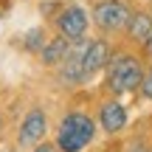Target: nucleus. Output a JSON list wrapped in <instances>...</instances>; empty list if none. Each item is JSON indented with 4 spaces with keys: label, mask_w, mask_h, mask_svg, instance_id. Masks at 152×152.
Listing matches in <instances>:
<instances>
[{
    "label": "nucleus",
    "mask_w": 152,
    "mask_h": 152,
    "mask_svg": "<svg viewBox=\"0 0 152 152\" xmlns=\"http://www.w3.org/2000/svg\"><path fill=\"white\" fill-rule=\"evenodd\" d=\"M0 138H3V121H0Z\"/></svg>",
    "instance_id": "obj_15"
},
{
    "label": "nucleus",
    "mask_w": 152,
    "mask_h": 152,
    "mask_svg": "<svg viewBox=\"0 0 152 152\" xmlns=\"http://www.w3.org/2000/svg\"><path fill=\"white\" fill-rule=\"evenodd\" d=\"M127 152H149V147L144 141H132L130 147H127Z\"/></svg>",
    "instance_id": "obj_13"
},
{
    "label": "nucleus",
    "mask_w": 152,
    "mask_h": 152,
    "mask_svg": "<svg viewBox=\"0 0 152 152\" xmlns=\"http://www.w3.org/2000/svg\"><path fill=\"white\" fill-rule=\"evenodd\" d=\"M45 42H48V39H45V31L37 26V28H31V31L26 34V42L23 45H26V51H31V54H39Z\"/></svg>",
    "instance_id": "obj_10"
},
{
    "label": "nucleus",
    "mask_w": 152,
    "mask_h": 152,
    "mask_svg": "<svg viewBox=\"0 0 152 152\" xmlns=\"http://www.w3.org/2000/svg\"><path fill=\"white\" fill-rule=\"evenodd\" d=\"M45 132H48V115H45V110L31 107L26 113V118L20 121L17 141H20V147H37V144H42Z\"/></svg>",
    "instance_id": "obj_5"
},
{
    "label": "nucleus",
    "mask_w": 152,
    "mask_h": 152,
    "mask_svg": "<svg viewBox=\"0 0 152 152\" xmlns=\"http://www.w3.org/2000/svg\"><path fill=\"white\" fill-rule=\"evenodd\" d=\"M127 121H130V113H127V107L121 102H115V99L102 102V107H99V127L107 135H118L127 127Z\"/></svg>",
    "instance_id": "obj_6"
},
{
    "label": "nucleus",
    "mask_w": 152,
    "mask_h": 152,
    "mask_svg": "<svg viewBox=\"0 0 152 152\" xmlns=\"http://www.w3.org/2000/svg\"><path fill=\"white\" fill-rule=\"evenodd\" d=\"M110 62V45L107 39H90L85 45V54H82V71H85V79L96 76L102 68H107Z\"/></svg>",
    "instance_id": "obj_7"
},
{
    "label": "nucleus",
    "mask_w": 152,
    "mask_h": 152,
    "mask_svg": "<svg viewBox=\"0 0 152 152\" xmlns=\"http://www.w3.org/2000/svg\"><path fill=\"white\" fill-rule=\"evenodd\" d=\"M93 138H96V121L82 110H73L59 121L54 144L59 152H82L85 147H90Z\"/></svg>",
    "instance_id": "obj_1"
},
{
    "label": "nucleus",
    "mask_w": 152,
    "mask_h": 152,
    "mask_svg": "<svg viewBox=\"0 0 152 152\" xmlns=\"http://www.w3.org/2000/svg\"><path fill=\"white\" fill-rule=\"evenodd\" d=\"M127 34H130V39H135V42H147L149 34H152V17L147 11H135V14L130 17V23H127Z\"/></svg>",
    "instance_id": "obj_9"
},
{
    "label": "nucleus",
    "mask_w": 152,
    "mask_h": 152,
    "mask_svg": "<svg viewBox=\"0 0 152 152\" xmlns=\"http://www.w3.org/2000/svg\"><path fill=\"white\" fill-rule=\"evenodd\" d=\"M141 93L147 102H152V68L149 71H144V79H141Z\"/></svg>",
    "instance_id": "obj_11"
},
{
    "label": "nucleus",
    "mask_w": 152,
    "mask_h": 152,
    "mask_svg": "<svg viewBox=\"0 0 152 152\" xmlns=\"http://www.w3.org/2000/svg\"><path fill=\"white\" fill-rule=\"evenodd\" d=\"M132 11L124 0H99L93 6V23H96L99 31L104 34H115V31H124L127 23H130Z\"/></svg>",
    "instance_id": "obj_3"
},
{
    "label": "nucleus",
    "mask_w": 152,
    "mask_h": 152,
    "mask_svg": "<svg viewBox=\"0 0 152 152\" xmlns=\"http://www.w3.org/2000/svg\"><path fill=\"white\" fill-rule=\"evenodd\" d=\"M144 79V65L135 54H115L107 62V87L115 96H124L141 87Z\"/></svg>",
    "instance_id": "obj_2"
},
{
    "label": "nucleus",
    "mask_w": 152,
    "mask_h": 152,
    "mask_svg": "<svg viewBox=\"0 0 152 152\" xmlns=\"http://www.w3.org/2000/svg\"><path fill=\"white\" fill-rule=\"evenodd\" d=\"M144 54L152 59V34H149V39H147V42H144Z\"/></svg>",
    "instance_id": "obj_14"
},
{
    "label": "nucleus",
    "mask_w": 152,
    "mask_h": 152,
    "mask_svg": "<svg viewBox=\"0 0 152 152\" xmlns=\"http://www.w3.org/2000/svg\"><path fill=\"white\" fill-rule=\"evenodd\" d=\"M68 51H71V42H68L65 37H51L48 42L42 45V51H39V59H42V65L45 68H59L62 62H65V56H68Z\"/></svg>",
    "instance_id": "obj_8"
},
{
    "label": "nucleus",
    "mask_w": 152,
    "mask_h": 152,
    "mask_svg": "<svg viewBox=\"0 0 152 152\" xmlns=\"http://www.w3.org/2000/svg\"><path fill=\"white\" fill-rule=\"evenodd\" d=\"M54 23H56L59 37H65L68 42H79V39H85V34H87L90 17H87V11L82 9V6L71 3V6H65V9L54 17Z\"/></svg>",
    "instance_id": "obj_4"
},
{
    "label": "nucleus",
    "mask_w": 152,
    "mask_h": 152,
    "mask_svg": "<svg viewBox=\"0 0 152 152\" xmlns=\"http://www.w3.org/2000/svg\"><path fill=\"white\" fill-rule=\"evenodd\" d=\"M31 152H59L56 149V144H51V141H42V144H37Z\"/></svg>",
    "instance_id": "obj_12"
}]
</instances>
